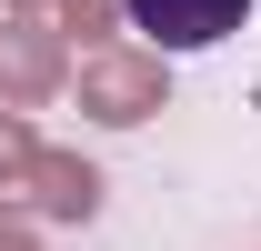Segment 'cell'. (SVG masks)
I'll return each mask as SVG.
<instances>
[{
	"label": "cell",
	"mask_w": 261,
	"mask_h": 251,
	"mask_svg": "<svg viewBox=\"0 0 261 251\" xmlns=\"http://www.w3.org/2000/svg\"><path fill=\"white\" fill-rule=\"evenodd\" d=\"M70 101H81V121L100 131H141V121H161L171 111V70L151 61V51H81L70 61Z\"/></svg>",
	"instance_id": "obj_1"
},
{
	"label": "cell",
	"mask_w": 261,
	"mask_h": 251,
	"mask_svg": "<svg viewBox=\"0 0 261 251\" xmlns=\"http://www.w3.org/2000/svg\"><path fill=\"white\" fill-rule=\"evenodd\" d=\"M70 91V40L31 10H0V111H40Z\"/></svg>",
	"instance_id": "obj_2"
},
{
	"label": "cell",
	"mask_w": 261,
	"mask_h": 251,
	"mask_svg": "<svg viewBox=\"0 0 261 251\" xmlns=\"http://www.w3.org/2000/svg\"><path fill=\"white\" fill-rule=\"evenodd\" d=\"M241 20H251V0H121V31H141V51H151V61L221 51Z\"/></svg>",
	"instance_id": "obj_3"
},
{
	"label": "cell",
	"mask_w": 261,
	"mask_h": 251,
	"mask_svg": "<svg viewBox=\"0 0 261 251\" xmlns=\"http://www.w3.org/2000/svg\"><path fill=\"white\" fill-rule=\"evenodd\" d=\"M100 161H81V151H40L20 181L0 191L10 211H31V221H50V231H81V221H100Z\"/></svg>",
	"instance_id": "obj_4"
},
{
	"label": "cell",
	"mask_w": 261,
	"mask_h": 251,
	"mask_svg": "<svg viewBox=\"0 0 261 251\" xmlns=\"http://www.w3.org/2000/svg\"><path fill=\"white\" fill-rule=\"evenodd\" d=\"M50 31L81 40V51H111V31H121V0H50Z\"/></svg>",
	"instance_id": "obj_5"
},
{
	"label": "cell",
	"mask_w": 261,
	"mask_h": 251,
	"mask_svg": "<svg viewBox=\"0 0 261 251\" xmlns=\"http://www.w3.org/2000/svg\"><path fill=\"white\" fill-rule=\"evenodd\" d=\"M31 161H40V131H31V111H0V191L20 181Z\"/></svg>",
	"instance_id": "obj_6"
},
{
	"label": "cell",
	"mask_w": 261,
	"mask_h": 251,
	"mask_svg": "<svg viewBox=\"0 0 261 251\" xmlns=\"http://www.w3.org/2000/svg\"><path fill=\"white\" fill-rule=\"evenodd\" d=\"M31 241H40V221H31V211H10V201H0V251H31Z\"/></svg>",
	"instance_id": "obj_7"
},
{
	"label": "cell",
	"mask_w": 261,
	"mask_h": 251,
	"mask_svg": "<svg viewBox=\"0 0 261 251\" xmlns=\"http://www.w3.org/2000/svg\"><path fill=\"white\" fill-rule=\"evenodd\" d=\"M10 10H31V20H50V0H10Z\"/></svg>",
	"instance_id": "obj_8"
}]
</instances>
